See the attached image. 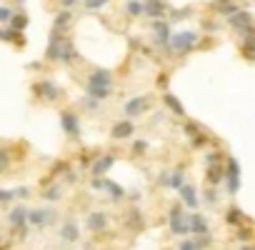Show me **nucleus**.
<instances>
[{"label":"nucleus","mask_w":255,"mask_h":250,"mask_svg":"<svg viewBox=\"0 0 255 250\" xmlns=\"http://www.w3.org/2000/svg\"><path fill=\"white\" fill-rule=\"evenodd\" d=\"M113 90V78H110V73L108 70H103L98 68L93 75H90V83H88V95L90 98H95V100H103V98H108Z\"/></svg>","instance_id":"nucleus-1"},{"label":"nucleus","mask_w":255,"mask_h":250,"mask_svg":"<svg viewBox=\"0 0 255 250\" xmlns=\"http://www.w3.org/2000/svg\"><path fill=\"white\" fill-rule=\"evenodd\" d=\"M195 43H198V33H193V30H185V33H178L170 38V48L175 53H188L195 48Z\"/></svg>","instance_id":"nucleus-2"},{"label":"nucleus","mask_w":255,"mask_h":250,"mask_svg":"<svg viewBox=\"0 0 255 250\" xmlns=\"http://www.w3.org/2000/svg\"><path fill=\"white\" fill-rule=\"evenodd\" d=\"M170 233H175V235L190 233V218H185L183 208H178V205L170 210Z\"/></svg>","instance_id":"nucleus-3"},{"label":"nucleus","mask_w":255,"mask_h":250,"mask_svg":"<svg viewBox=\"0 0 255 250\" xmlns=\"http://www.w3.org/2000/svg\"><path fill=\"white\" fill-rule=\"evenodd\" d=\"M225 175H228V193L235 195L238 188H240V168H238V163L233 158L228 160V170H225Z\"/></svg>","instance_id":"nucleus-4"},{"label":"nucleus","mask_w":255,"mask_h":250,"mask_svg":"<svg viewBox=\"0 0 255 250\" xmlns=\"http://www.w3.org/2000/svg\"><path fill=\"white\" fill-rule=\"evenodd\" d=\"M53 218L55 215L50 210H33V213H28V223L35 228H45L48 223H53Z\"/></svg>","instance_id":"nucleus-5"},{"label":"nucleus","mask_w":255,"mask_h":250,"mask_svg":"<svg viewBox=\"0 0 255 250\" xmlns=\"http://www.w3.org/2000/svg\"><path fill=\"white\" fill-rule=\"evenodd\" d=\"M60 120H63V128H65V133L68 135H78L80 133V123H78V118H75L73 113H63V115H60Z\"/></svg>","instance_id":"nucleus-6"},{"label":"nucleus","mask_w":255,"mask_h":250,"mask_svg":"<svg viewBox=\"0 0 255 250\" xmlns=\"http://www.w3.org/2000/svg\"><path fill=\"white\" fill-rule=\"evenodd\" d=\"M230 23L238 28L240 33H250V25H253V18L248 15V13H238V15L230 18Z\"/></svg>","instance_id":"nucleus-7"},{"label":"nucleus","mask_w":255,"mask_h":250,"mask_svg":"<svg viewBox=\"0 0 255 250\" xmlns=\"http://www.w3.org/2000/svg\"><path fill=\"white\" fill-rule=\"evenodd\" d=\"M145 105H148V100H145V98H133L128 105H125V115H130V118H133V115H140V113L148 110Z\"/></svg>","instance_id":"nucleus-8"},{"label":"nucleus","mask_w":255,"mask_h":250,"mask_svg":"<svg viewBox=\"0 0 255 250\" xmlns=\"http://www.w3.org/2000/svg\"><path fill=\"white\" fill-rule=\"evenodd\" d=\"M180 193V198L185 200V205L188 208H198V193H195V188H190V185H183L178 190Z\"/></svg>","instance_id":"nucleus-9"},{"label":"nucleus","mask_w":255,"mask_h":250,"mask_svg":"<svg viewBox=\"0 0 255 250\" xmlns=\"http://www.w3.org/2000/svg\"><path fill=\"white\" fill-rule=\"evenodd\" d=\"M35 93L43 95V98H48V100H55V98L60 95V90H58L53 83H40V85H35Z\"/></svg>","instance_id":"nucleus-10"},{"label":"nucleus","mask_w":255,"mask_h":250,"mask_svg":"<svg viewBox=\"0 0 255 250\" xmlns=\"http://www.w3.org/2000/svg\"><path fill=\"white\" fill-rule=\"evenodd\" d=\"M190 230L205 238V235H208V223H205V218H203V215H198V213L190 215Z\"/></svg>","instance_id":"nucleus-11"},{"label":"nucleus","mask_w":255,"mask_h":250,"mask_svg":"<svg viewBox=\"0 0 255 250\" xmlns=\"http://www.w3.org/2000/svg\"><path fill=\"white\" fill-rule=\"evenodd\" d=\"M105 225H108V218H105V213H90V215H88V228H90V230H103Z\"/></svg>","instance_id":"nucleus-12"},{"label":"nucleus","mask_w":255,"mask_h":250,"mask_svg":"<svg viewBox=\"0 0 255 250\" xmlns=\"http://www.w3.org/2000/svg\"><path fill=\"white\" fill-rule=\"evenodd\" d=\"M133 123L130 120H123V123H115V128H113V138H128V135H133Z\"/></svg>","instance_id":"nucleus-13"},{"label":"nucleus","mask_w":255,"mask_h":250,"mask_svg":"<svg viewBox=\"0 0 255 250\" xmlns=\"http://www.w3.org/2000/svg\"><path fill=\"white\" fill-rule=\"evenodd\" d=\"M60 238L68 240V243H75V240H78V225H75V223H65L63 228H60Z\"/></svg>","instance_id":"nucleus-14"},{"label":"nucleus","mask_w":255,"mask_h":250,"mask_svg":"<svg viewBox=\"0 0 255 250\" xmlns=\"http://www.w3.org/2000/svg\"><path fill=\"white\" fill-rule=\"evenodd\" d=\"M113 163H115V160H113V155H103L100 160H95V165H93V173H95V175H103V173H108Z\"/></svg>","instance_id":"nucleus-15"},{"label":"nucleus","mask_w":255,"mask_h":250,"mask_svg":"<svg viewBox=\"0 0 255 250\" xmlns=\"http://www.w3.org/2000/svg\"><path fill=\"white\" fill-rule=\"evenodd\" d=\"M183 180H185L183 170H173V173H170V178H168V188H173V190H180V188L185 185Z\"/></svg>","instance_id":"nucleus-16"},{"label":"nucleus","mask_w":255,"mask_h":250,"mask_svg":"<svg viewBox=\"0 0 255 250\" xmlns=\"http://www.w3.org/2000/svg\"><path fill=\"white\" fill-rule=\"evenodd\" d=\"M153 30H155V40H160L163 45H165V43H170V35H168V25H165V23H155V25H153Z\"/></svg>","instance_id":"nucleus-17"},{"label":"nucleus","mask_w":255,"mask_h":250,"mask_svg":"<svg viewBox=\"0 0 255 250\" xmlns=\"http://www.w3.org/2000/svg\"><path fill=\"white\" fill-rule=\"evenodd\" d=\"M25 220H28V210H25V208H15V210L10 213V223H13V225H20V228H23Z\"/></svg>","instance_id":"nucleus-18"},{"label":"nucleus","mask_w":255,"mask_h":250,"mask_svg":"<svg viewBox=\"0 0 255 250\" xmlns=\"http://www.w3.org/2000/svg\"><path fill=\"white\" fill-rule=\"evenodd\" d=\"M163 10H165V5L160 3V0H148V3H145V13H148V15H163Z\"/></svg>","instance_id":"nucleus-19"},{"label":"nucleus","mask_w":255,"mask_h":250,"mask_svg":"<svg viewBox=\"0 0 255 250\" xmlns=\"http://www.w3.org/2000/svg\"><path fill=\"white\" fill-rule=\"evenodd\" d=\"M143 13H145V5L140 0H130L128 3V15H143Z\"/></svg>","instance_id":"nucleus-20"},{"label":"nucleus","mask_w":255,"mask_h":250,"mask_svg":"<svg viewBox=\"0 0 255 250\" xmlns=\"http://www.w3.org/2000/svg\"><path fill=\"white\" fill-rule=\"evenodd\" d=\"M223 178H225V173H223L220 168H210V173H208V180L213 183V185H218Z\"/></svg>","instance_id":"nucleus-21"},{"label":"nucleus","mask_w":255,"mask_h":250,"mask_svg":"<svg viewBox=\"0 0 255 250\" xmlns=\"http://www.w3.org/2000/svg\"><path fill=\"white\" fill-rule=\"evenodd\" d=\"M68 20H70V13H68V10H65V13H60V15L55 18V30H65Z\"/></svg>","instance_id":"nucleus-22"},{"label":"nucleus","mask_w":255,"mask_h":250,"mask_svg":"<svg viewBox=\"0 0 255 250\" xmlns=\"http://www.w3.org/2000/svg\"><path fill=\"white\" fill-rule=\"evenodd\" d=\"M165 103H168V105H170V110H173V113L183 115V105H180V100H175L173 95H165Z\"/></svg>","instance_id":"nucleus-23"},{"label":"nucleus","mask_w":255,"mask_h":250,"mask_svg":"<svg viewBox=\"0 0 255 250\" xmlns=\"http://www.w3.org/2000/svg\"><path fill=\"white\" fill-rule=\"evenodd\" d=\"M105 188L110 190V195H113V198H123V195H125V190L120 188V185H115V183H105Z\"/></svg>","instance_id":"nucleus-24"},{"label":"nucleus","mask_w":255,"mask_h":250,"mask_svg":"<svg viewBox=\"0 0 255 250\" xmlns=\"http://www.w3.org/2000/svg\"><path fill=\"white\" fill-rule=\"evenodd\" d=\"M85 5H88L90 10H100L103 5H108V0H85Z\"/></svg>","instance_id":"nucleus-25"},{"label":"nucleus","mask_w":255,"mask_h":250,"mask_svg":"<svg viewBox=\"0 0 255 250\" xmlns=\"http://www.w3.org/2000/svg\"><path fill=\"white\" fill-rule=\"evenodd\" d=\"M25 23H28V20H25L23 15H18V18H13V30H15V33H18V30H23V28H25Z\"/></svg>","instance_id":"nucleus-26"},{"label":"nucleus","mask_w":255,"mask_h":250,"mask_svg":"<svg viewBox=\"0 0 255 250\" xmlns=\"http://www.w3.org/2000/svg\"><path fill=\"white\" fill-rule=\"evenodd\" d=\"M180 250H200V248L195 240H185V243H180Z\"/></svg>","instance_id":"nucleus-27"},{"label":"nucleus","mask_w":255,"mask_h":250,"mask_svg":"<svg viewBox=\"0 0 255 250\" xmlns=\"http://www.w3.org/2000/svg\"><path fill=\"white\" fill-rule=\"evenodd\" d=\"M0 20H13V10L10 8H0Z\"/></svg>","instance_id":"nucleus-28"},{"label":"nucleus","mask_w":255,"mask_h":250,"mask_svg":"<svg viewBox=\"0 0 255 250\" xmlns=\"http://www.w3.org/2000/svg\"><path fill=\"white\" fill-rule=\"evenodd\" d=\"M238 220H240V210L233 208V210L228 213V223H238Z\"/></svg>","instance_id":"nucleus-29"},{"label":"nucleus","mask_w":255,"mask_h":250,"mask_svg":"<svg viewBox=\"0 0 255 250\" xmlns=\"http://www.w3.org/2000/svg\"><path fill=\"white\" fill-rule=\"evenodd\" d=\"M45 198H48V200H55V198H60V190H58V188L48 190V193H45Z\"/></svg>","instance_id":"nucleus-30"},{"label":"nucleus","mask_w":255,"mask_h":250,"mask_svg":"<svg viewBox=\"0 0 255 250\" xmlns=\"http://www.w3.org/2000/svg\"><path fill=\"white\" fill-rule=\"evenodd\" d=\"M5 168H8V155L0 150V170H5Z\"/></svg>","instance_id":"nucleus-31"},{"label":"nucleus","mask_w":255,"mask_h":250,"mask_svg":"<svg viewBox=\"0 0 255 250\" xmlns=\"http://www.w3.org/2000/svg\"><path fill=\"white\" fill-rule=\"evenodd\" d=\"M10 198H13L10 190H0V203H5V200H10Z\"/></svg>","instance_id":"nucleus-32"},{"label":"nucleus","mask_w":255,"mask_h":250,"mask_svg":"<svg viewBox=\"0 0 255 250\" xmlns=\"http://www.w3.org/2000/svg\"><path fill=\"white\" fill-rule=\"evenodd\" d=\"M0 38H5V40H13V38H15V30H0Z\"/></svg>","instance_id":"nucleus-33"},{"label":"nucleus","mask_w":255,"mask_h":250,"mask_svg":"<svg viewBox=\"0 0 255 250\" xmlns=\"http://www.w3.org/2000/svg\"><path fill=\"white\" fill-rule=\"evenodd\" d=\"M145 148H148V145H145L143 140H140V143H135V153H143Z\"/></svg>","instance_id":"nucleus-34"},{"label":"nucleus","mask_w":255,"mask_h":250,"mask_svg":"<svg viewBox=\"0 0 255 250\" xmlns=\"http://www.w3.org/2000/svg\"><path fill=\"white\" fill-rule=\"evenodd\" d=\"M73 3H75V0H63V8H70Z\"/></svg>","instance_id":"nucleus-35"},{"label":"nucleus","mask_w":255,"mask_h":250,"mask_svg":"<svg viewBox=\"0 0 255 250\" xmlns=\"http://www.w3.org/2000/svg\"><path fill=\"white\" fill-rule=\"evenodd\" d=\"M243 250H250V248H243Z\"/></svg>","instance_id":"nucleus-36"}]
</instances>
